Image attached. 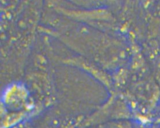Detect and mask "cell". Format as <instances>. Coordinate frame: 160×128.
I'll use <instances>...</instances> for the list:
<instances>
[{
  "label": "cell",
  "mask_w": 160,
  "mask_h": 128,
  "mask_svg": "<svg viewBox=\"0 0 160 128\" xmlns=\"http://www.w3.org/2000/svg\"><path fill=\"white\" fill-rule=\"evenodd\" d=\"M3 97V102L6 107L24 115H26V111H29L32 107L28 93L24 88H10L5 92Z\"/></svg>",
  "instance_id": "1"
},
{
  "label": "cell",
  "mask_w": 160,
  "mask_h": 128,
  "mask_svg": "<svg viewBox=\"0 0 160 128\" xmlns=\"http://www.w3.org/2000/svg\"><path fill=\"white\" fill-rule=\"evenodd\" d=\"M96 128H132L131 126L127 123L118 122V123H111L107 124L102 125Z\"/></svg>",
  "instance_id": "2"
},
{
  "label": "cell",
  "mask_w": 160,
  "mask_h": 128,
  "mask_svg": "<svg viewBox=\"0 0 160 128\" xmlns=\"http://www.w3.org/2000/svg\"><path fill=\"white\" fill-rule=\"evenodd\" d=\"M11 128H31V126L28 125L26 124H20L19 125H17Z\"/></svg>",
  "instance_id": "3"
},
{
  "label": "cell",
  "mask_w": 160,
  "mask_h": 128,
  "mask_svg": "<svg viewBox=\"0 0 160 128\" xmlns=\"http://www.w3.org/2000/svg\"><path fill=\"white\" fill-rule=\"evenodd\" d=\"M72 128V127H68V126H65V127H63V128Z\"/></svg>",
  "instance_id": "4"
}]
</instances>
